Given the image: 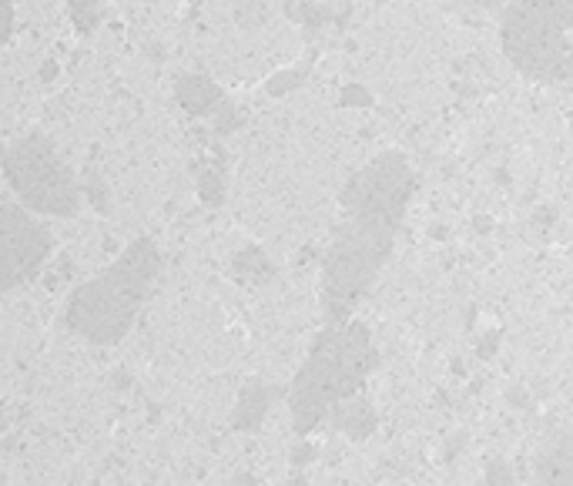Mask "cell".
<instances>
[{
	"instance_id": "17",
	"label": "cell",
	"mask_w": 573,
	"mask_h": 486,
	"mask_svg": "<svg viewBox=\"0 0 573 486\" xmlns=\"http://www.w3.org/2000/svg\"><path fill=\"white\" fill-rule=\"evenodd\" d=\"M470 4H476V7H500L503 0H470Z\"/></svg>"
},
{
	"instance_id": "11",
	"label": "cell",
	"mask_w": 573,
	"mask_h": 486,
	"mask_svg": "<svg viewBox=\"0 0 573 486\" xmlns=\"http://www.w3.org/2000/svg\"><path fill=\"white\" fill-rule=\"evenodd\" d=\"M71 21L81 34H91L101 21V11L94 0H71Z\"/></svg>"
},
{
	"instance_id": "16",
	"label": "cell",
	"mask_w": 573,
	"mask_h": 486,
	"mask_svg": "<svg viewBox=\"0 0 573 486\" xmlns=\"http://www.w3.org/2000/svg\"><path fill=\"white\" fill-rule=\"evenodd\" d=\"M54 74H57V64H44V68H41V78H44V81H51Z\"/></svg>"
},
{
	"instance_id": "6",
	"label": "cell",
	"mask_w": 573,
	"mask_h": 486,
	"mask_svg": "<svg viewBox=\"0 0 573 486\" xmlns=\"http://www.w3.org/2000/svg\"><path fill=\"white\" fill-rule=\"evenodd\" d=\"M51 255V232L17 205H0V292L34 279Z\"/></svg>"
},
{
	"instance_id": "13",
	"label": "cell",
	"mask_w": 573,
	"mask_h": 486,
	"mask_svg": "<svg viewBox=\"0 0 573 486\" xmlns=\"http://www.w3.org/2000/svg\"><path fill=\"white\" fill-rule=\"evenodd\" d=\"M11 31H14V7L7 0H0V44L11 37Z\"/></svg>"
},
{
	"instance_id": "15",
	"label": "cell",
	"mask_w": 573,
	"mask_h": 486,
	"mask_svg": "<svg viewBox=\"0 0 573 486\" xmlns=\"http://www.w3.org/2000/svg\"><path fill=\"white\" fill-rule=\"evenodd\" d=\"M486 476H490V480H510V473H506L503 466H493V470L486 473Z\"/></svg>"
},
{
	"instance_id": "12",
	"label": "cell",
	"mask_w": 573,
	"mask_h": 486,
	"mask_svg": "<svg viewBox=\"0 0 573 486\" xmlns=\"http://www.w3.org/2000/svg\"><path fill=\"white\" fill-rule=\"evenodd\" d=\"M84 192L91 195V205L98 208V212L108 208V188H104V181L98 175H88V185H84Z\"/></svg>"
},
{
	"instance_id": "4",
	"label": "cell",
	"mask_w": 573,
	"mask_h": 486,
	"mask_svg": "<svg viewBox=\"0 0 573 486\" xmlns=\"http://www.w3.org/2000/svg\"><path fill=\"white\" fill-rule=\"evenodd\" d=\"M573 0H513L503 11L500 41L513 68L533 81H553L570 71Z\"/></svg>"
},
{
	"instance_id": "8",
	"label": "cell",
	"mask_w": 573,
	"mask_h": 486,
	"mask_svg": "<svg viewBox=\"0 0 573 486\" xmlns=\"http://www.w3.org/2000/svg\"><path fill=\"white\" fill-rule=\"evenodd\" d=\"M329 419L339 433L352 436V440H362V436H369L372 430H376V413H372V406L366 403V399H359L356 393L339 399V403L332 406Z\"/></svg>"
},
{
	"instance_id": "18",
	"label": "cell",
	"mask_w": 573,
	"mask_h": 486,
	"mask_svg": "<svg viewBox=\"0 0 573 486\" xmlns=\"http://www.w3.org/2000/svg\"><path fill=\"white\" fill-rule=\"evenodd\" d=\"M0 430H4V406H0Z\"/></svg>"
},
{
	"instance_id": "3",
	"label": "cell",
	"mask_w": 573,
	"mask_h": 486,
	"mask_svg": "<svg viewBox=\"0 0 573 486\" xmlns=\"http://www.w3.org/2000/svg\"><path fill=\"white\" fill-rule=\"evenodd\" d=\"M372 362H376V356H372L369 346V332L356 322H336L326 336L315 342V349L309 352L292 386L295 430H315L339 399L356 393Z\"/></svg>"
},
{
	"instance_id": "5",
	"label": "cell",
	"mask_w": 573,
	"mask_h": 486,
	"mask_svg": "<svg viewBox=\"0 0 573 486\" xmlns=\"http://www.w3.org/2000/svg\"><path fill=\"white\" fill-rule=\"evenodd\" d=\"M0 168L24 208L57 218L78 215L84 188L44 135H24L11 141L0 155Z\"/></svg>"
},
{
	"instance_id": "14",
	"label": "cell",
	"mask_w": 573,
	"mask_h": 486,
	"mask_svg": "<svg viewBox=\"0 0 573 486\" xmlns=\"http://www.w3.org/2000/svg\"><path fill=\"white\" fill-rule=\"evenodd\" d=\"M202 195H205V202H218V198H222L215 175H202Z\"/></svg>"
},
{
	"instance_id": "2",
	"label": "cell",
	"mask_w": 573,
	"mask_h": 486,
	"mask_svg": "<svg viewBox=\"0 0 573 486\" xmlns=\"http://www.w3.org/2000/svg\"><path fill=\"white\" fill-rule=\"evenodd\" d=\"M161 269V255L148 238H138L118 255V262L98 279L74 289L64 309V322L94 346H114L135 326L141 302Z\"/></svg>"
},
{
	"instance_id": "1",
	"label": "cell",
	"mask_w": 573,
	"mask_h": 486,
	"mask_svg": "<svg viewBox=\"0 0 573 486\" xmlns=\"http://www.w3.org/2000/svg\"><path fill=\"white\" fill-rule=\"evenodd\" d=\"M409 195H413V171L396 151L369 161L346 185L342 222L326 255V316L332 326L346 322L359 295L382 269Z\"/></svg>"
},
{
	"instance_id": "9",
	"label": "cell",
	"mask_w": 573,
	"mask_h": 486,
	"mask_svg": "<svg viewBox=\"0 0 573 486\" xmlns=\"http://www.w3.org/2000/svg\"><path fill=\"white\" fill-rule=\"evenodd\" d=\"M175 98L185 111L191 114H212L222 108V91H218L215 81L198 78V74H185L175 84Z\"/></svg>"
},
{
	"instance_id": "7",
	"label": "cell",
	"mask_w": 573,
	"mask_h": 486,
	"mask_svg": "<svg viewBox=\"0 0 573 486\" xmlns=\"http://www.w3.org/2000/svg\"><path fill=\"white\" fill-rule=\"evenodd\" d=\"M533 476L543 483H573V433H557L543 446Z\"/></svg>"
},
{
	"instance_id": "10",
	"label": "cell",
	"mask_w": 573,
	"mask_h": 486,
	"mask_svg": "<svg viewBox=\"0 0 573 486\" xmlns=\"http://www.w3.org/2000/svg\"><path fill=\"white\" fill-rule=\"evenodd\" d=\"M265 409H269V393H265L262 386H248L242 403H238V413H235V423L242 426V430H255V426L262 423Z\"/></svg>"
}]
</instances>
